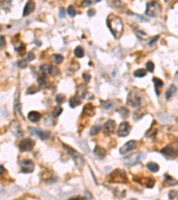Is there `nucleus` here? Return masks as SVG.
Segmentation results:
<instances>
[{
	"instance_id": "8",
	"label": "nucleus",
	"mask_w": 178,
	"mask_h": 200,
	"mask_svg": "<svg viewBox=\"0 0 178 200\" xmlns=\"http://www.w3.org/2000/svg\"><path fill=\"white\" fill-rule=\"evenodd\" d=\"M35 146V142L32 140V139H29V138H26V139H23L20 144H19V149L21 152H24V151H29L31 150Z\"/></svg>"
},
{
	"instance_id": "1",
	"label": "nucleus",
	"mask_w": 178,
	"mask_h": 200,
	"mask_svg": "<svg viewBox=\"0 0 178 200\" xmlns=\"http://www.w3.org/2000/svg\"><path fill=\"white\" fill-rule=\"evenodd\" d=\"M107 26L115 38H119L123 33V22L121 19L114 14L109 15L107 18Z\"/></svg>"
},
{
	"instance_id": "36",
	"label": "nucleus",
	"mask_w": 178,
	"mask_h": 200,
	"mask_svg": "<svg viewBox=\"0 0 178 200\" xmlns=\"http://www.w3.org/2000/svg\"><path fill=\"white\" fill-rule=\"evenodd\" d=\"M100 102L104 109H111V102L110 101H100Z\"/></svg>"
},
{
	"instance_id": "22",
	"label": "nucleus",
	"mask_w": 178,
	"mask_h": 200,
	"mask_svg": "<svg viewBox=\"0 0 178 200\" xmlns=\"http://www.w3.org/2000/svg\"><path fill=\"white\" fill-rule=\"evenodd\" d=\"M176 92H177V87H176V85H171L169 86V88L168 89V91L166 92V99H167V100L171 99V98L174 96V94L176 93Z\"/></svg>"
},
{
	"instance_id": "28",
	"label": "nucleus",
	"mask_w": 178,
	"mask_h": 200,
	"mask_svg": "<svg viewBox=\"0 0 178 200\" xmlns=\"http://www.w3.org/2000/svg\"><path fill=\"white\" fill-rule=\"evenodd\" d=\"M134 31H135V33L137 35V36H138L139 38H142V39H145V38H147V34H146V33H145L143 29L138 28H135Z\"/></svg>"
},
{
	"instance_id": "43",
	"label": "nucleus",
	"mask_w": 178,
	"mask_h": 200,
	"mask_svg": "<svg viewBox=\"0 0 178 200\" xmlns=\"http://www.w3.org/2000/svg\"><path fill=\"white\" fill-rule=\"evenodd\" d=\"M177 191H169V193H168V198H169V199H174L175 198H177Z\"/></svg>"
},
{
	"instance_id": "50",
	"label": "nucleus",
	"mask_w": 178,
	"mask_h": 200,
	"mask_svg": "<svg viewBox=\"0 0 178 200\" xmlns=\"http://www.w3.org/2000/svg\"><path fill=\"white\" fill-rule=\"evenodd\" d=\"M94 13H95L94 9H89L88 12H87V14H88L89 16H93V15H94Z\"/></svg>"
},
{
	"instance_id": "12",
	"label": "nucleus",
	"mask_w": 178,
	"mask_h": 200,
	"mask_svg": "<svg viewBox=\"0 0 178 200\" xmlns=\"http://www.w3.org/2000/svg\"><path fill=\"white\" fill-rule=\"evenodd\" d=\"M116 128V123L113 120H108L103 125V132L106 135H110L114 133Z\"/></svg>"
},
{
	"instance_id": "14",
	"label": "nucleus",
	"mask_w": 178,
	"mask_h": 200,
	"mask_svg": "<svg viewBox=\"0 0 178 200\" xmlns=\"http://www.w3.org/2000/svg\"><path fill=\"white\" fill-rule=\"evenodd\" d=\"M95 114V107L92 103H86L82 110V115L85 117H93Z\"/></svg>"
},
{
	"instance_id": "42",
	"label": "nucleus",
	"mask_w": 178,
	"mask_h": 200,
	"mask_svg": "<svg viewBox=\"0 0 178 200\" xmlns=\"http://www.w3.org/2000/svg\"><path fill=\"white\" fill-rule=\"evenodd\" d=\"M37 88H36L35 86H29V88H28V90H27V93L28 94H34L35 93H37Z\"/></svg>"
},
{
	"instance_id": "45",
	"label": "nucleus",
	"mask_w": 178,
	"mask_h": 200,
	"mask_svg": "<svg viewBox=\"0 0 178 200\" xmlns=\"http://www.w3.org/2000/svg\"><path fill=\"white\" fill-rule=\"evenodd\" d=\"M17 65H18V67H19V68H21V69H24V68H26V61H25V60H21V61H18Z\"/></svg>"
},
{
	"instance_id": "19",
	"label": "nucleus",
	"mask_w": 178,
	"mask_h": 200,
	"mask_svg": "<svg viewBox=\"0 0 178 200\" xmlns=\"http://www.w3.org/2000/svg\"><path fill=\"white\" fill-rule=\"evenodd\" d=\"M41 118V115L39 112L37 111H30L29 114H28V118L29 121H31L32 123H37L39 121Z\"/></svg>"
},
{
	"instance_id": "27",
	"label": "nucleus",
	"mask_w": 178,
	"mask_h": 200,
	"mask_svg": "<svg viewBox=\"0 0 178 200\" xmlns=\"http://www.w3.org/2000/svg\"><path fill=\"white\" fill-rule=\"evenodd\" d=\"M165 182L168 186H174L177 183V180H175L174 178L170 177L168 174H165Z\"/></svg>"
},
{
	"instance_id": "13",
	"label": "nucleus",
	"mask_w": 178,
	"mask_h": 200,
	"mask_svg": "<svg viewBox=\"0 0 178 200\" xmlns=\"http://www.w3.org/2000/svg\"><path fill=\"white\" fill-rule=\"evenodd\" d=\"M136 182H137L139 184L143 185L144 187L146 188H152L155 184V180L152 177H148V178H139V180L135 179Z\"/></svg>"
},
{
	"instance_id": "11",
	"label": "nucleus",
	"mask_w": 178,
	"mask_h": 200,
	"mask_svg": "<svg viewBox=\"0 0 178 200\" xmlns=\"http://www.w3.org/2000/svg\"><path fill=\"white\" fill-rule=\"evenodd\" d=\"M136 141H129V142H127V143H125L120 149H119V153L121 154V155H124V154H126V153H127V152H129V151H131V150H133L136 147Z\"/></svg>"
},
{
	"instance_id": "49",
	"label": "nucleus",
	"mask_w": 178,
	"mask_h": 200,
	"mask_svg": "<svg viewBox=\"0 0 178 200\" xmlns=\"http://www.w3.org/2000/svg\"><path fill=\"white\" fill-rule=\"evenodd\" d=\"M59 14H60V18H64V17H65V13H64V9H63V8H60V12H59Z\"/></svg>"
},
{
	"instance_id": "31",
	"label": "nucleus",
	"mask_w": 178,
	"mask_h": 200,
	"mask_svg": "<svg viewBox=\"0 0 178 200\" xmlns=\"http://www.w3.org/2000/svg\"><path fill=\"white\" fill-rule=\"evenodd\" d=\"M51 69H52V66L48 65V64H43L41 67H40V70L44 73H46V74H50L51 72Z\"/></svg>"
},
{
	"instance_id": "37",
	"label": "nucleus",
	"mask_w": 178,
	"mask_h": 200,
	"mask_svg": "<svg viewBox=\"0 0 178 200\" xmlns=\"http://www.w3.org/2000/svg\"><path fill=\"white\" fill-rule=\"evenodd\" d=\"M146 70L148 71V72H152L153 70H154V63L152 62V61H148L147 63H146Z\"/></svg>"
},
{
	"instance_id": "29",
	"label": "nucleus",
	"mask_w": 178,
	"mask_h": 200,
	"mask_svg": "<svg viewBox=\"0 0 178 200\" xmlns=\"http://www.w3.org/2000/svg\"><path fill=\"white\" fill-rule=\"evenodd\" d=\"M146 75V70L144 69H136L135 72H134V76L136 77H145Z\"/></svg>"
},
{
	"instance_id": "16",
	"label": "nucleus",
	"mask_w": 178,
	"mask_h": 200,
	"mask_svg": "<svg viewBox=\"0 0 178 200\" xmlns=\"http://www.w3.org/2000/svg\"><path fill=\"white\" fill-rule=\"evenodd\" d=\"M11 132L17 137H21L23 134V132L21 128V126L17 122H12L11 125Z\"/></svg>"
},
{
	"instance_id": "10",
	"label": "nucleus",
	"mask_w": 178,
	"mask_h": 200,
	"mask_svg": "<svg viewBox=\"0 0 178 200\" xmlns=\"http://www.w3.org/2000/svg\"><path fill=\"white\" fill-rule=\"evenodd\" d=\"M160 153L167 158V159H175L177 157V150L172 146H167L160 150Z\"/></svg>"
},
{
	"instance_id": "24",
	"label": "nucleus",
	"mask_w": 178,
	"mask_h": 200,
	"mask_svg": "<svg viewBox=\"0 0 178 200\" xmlns=\"http://www.w3.org/2000/svg\"><path fill=\"white\" fill-rule=\"evenodd\" d=\"M74 55L77 57V58H82L84 55H85V52H84V49L81 47V46H77L75 49H74Z\"/></svg>"
},
{
	"instance_id": "20",
	"label": "nucleus",
	"mask_w": 178,
	"mask_h": 200,
	"mask_svg": "<svg viewBox=\"0 0 178 200\" xmlns=\"http://www.w3.org/2000/svg\"><path fill=\"white\" fill-rule=\"evenodd\" d=\"M80 103H81V99H80L78 95L72 96V97L70 99V101H69V104H70V108H76V107L78 106Z\"/></svg>"
},
{
	"instance_id": "25",
	"label": "nucleus",
	"mask_w": 178,
	"mask_h": 200,
	"mask_svg": "<svg viewBox=\"0 0 178 200\" xmlns=\"http://www.w3.org/2000/svg\"><path fill=\"white\" fill-rule=\"evenodd\" d=\"M78 96L81 99V98H84L86 96V94L87 93V89L85 85H80L78 88Z\"/></svg>"
},
{
	"instance_id": "7",
	"label": "nucleus",
	"mask_w": 178,
	"mask_h": 200,
	"mask_svg": "<svg viewBox=\"0 0 178 200\" xmlns=\"http://www.w3.org/2000/svg\"><path fill=\"white\" fill-rule=\"evenodd\" d=\"M35 165L30 159H23L21 163V171L23 174H30L34 171Z\"/></svg>"
},
{
	"instance_id": "54",
	"label": "nucleus",
	"mask_w": 178,
	"mask_h": 200,
	"mask_svg": "<svg viewBox=\"0 0 178 200\" xmlns=\"http://www.w3.org/2000/svg\"><path fill=\"white\" fill-rule=\"evenodd\" d=\"M1 30H2V25L0 24V31H1Z\"/></svg>"
},
{
	"instance_id": "9",
	"label": "nucleus",
	"mask_w": 178,
	"mask_h": 200,
	"mask_svg": "<svg viewBox=\"0 0 178 200\" xmlns=\"http://www.w3.org/2000/svg\"><path fill=\"white\" fill-rule=\"evenodd\" d=\"M130 131H131V126L129 125V123L122 122L117 129V134L119 137H126L129 134Z\"/></svg>"
},
{
	"instance_id": "52",
	"label": "nucleus",
	"mask_w": 178,
	"mask_h": 200,
	"mask_svg": "<svg viewBox=\"0 0 178 200\" xmlns=\"http://www.w3.org/2000/svg\"><path fill=\"white\" fill-rule=\"evenodd\" d=\"M82 4H83L84 5H86V4H88V5H89V4H92V2H89V1H83V3H82Z\"/></svg>"
},
{
	"instance_id": "5",
	"label": "nucleus",
	"mask_w": 178,
	"mask_h": 200,
	"mask_svg": "<svg viewBox=\"0 0 178 200\" xmlns=\"http://www.w3.org/2000/svg\"><path fill=\"white\" fill-rule=\"evenodd\" d=\"M142 103V97L139 94V93L134 91H131L128 93L127 96V104L129 106L135 107V108H138Z\"/></svg>"
},
{
	"instance_id": "46",
	"label": "nucleus",
	"mask_w": 178,
	"mask_h": 200,
	"mask_svg": "<svg viewBox=\"0 0 178 200\" xmlns=\"http://www.w3.org/2000/svg\"><path fill=\"white\" fill-rule=\"evenodd\" d=\"M157 40H159V36H158V35H157V36H155L153 38H152V39H151V41L148 43V45H149L150 46H152V45H153L156 43V41H157Z\"/></svg>"
},
{
	"instance_id": "38",
	"label": "nucleus",
	"mask_w": 178,
	"mask_h": 200,
	"mask_svg": "<svg viewBox=\"0 0 178 200\" xmlns=\"http://www.w3.org/2000/svg\"><path fill=\"white\" fill-rule=\"evenodd\" d=\"M100 130H101V127L99 126H94L92 127L91 131H90V134L91 135H95V134H97L100 132Z\"/></svg>"
},
{
	"instance_id": "6",
	"label": "nucleus",
	"mask_w": 178,
	"mask_h": 200,
	"mask_svg": "<svg viewBox=\"0 0 178 200\" xmlns=\"http://www.w3.org/2000/svg\"><path fill=\"white\" fill-rule=\"evenodd\" d=\"M145 157L144 154H142V153H135V154H132L128 157H127L124 161L126 163L127 166H135L136 165L137 163L141 162L144 158Z\"/></svg>"
},
{
	"instance_id": "56",
	"label": "nucleus",
	"mask_w": 178,
	"mask_h": 200,
	"mask_svg": "<svg viewBox=\"0 0 178 200\" xmlns=\"http://www.w3.org/2000/svg\"><path fill=\"white\" fill-rule=\"evenodd\" d=\"M85 200H89L88 199H85Z\"/></svg>"
},
{
	"instance_id": "18",
	"label": "nucleus",
	"mask_w": 178,
	"mask_h": 200,
	"mask_svg": "<svg viewBox=\"0 0 178 200\" xmlns=\"http://www.w3.org/2000/svg\"><path fill=\"white\" fill-rule=\"evenodd\" d=\"M94 156L97 158H99V159H103L104 158H105V156H106V150L103 148V147H101V146H96L95 148H94Z\"/></svg>"
},
{
	"instance_id": "21",
	"label": "nucleus",
	"mask_w": 178,
	"mask_h": 200,
	"mask_svg": "<svg viewBox=\"0 0 178 200\" xmlns=\"http://www.w3.org/2000/svg\"><path fill=\"white\" fill-rule=\"evenodd\" d=\"M152 82L154 83V85H155V92H156V94L159 95L160 94V92L158 91V88H161L163 85H164V83L161 79L158 78V77H153L152 78Z\"/></svg>"
},
{
	"instance_id": "35",
	"label": "nucleus",
	"mask_w": 178,
	"mask_h": 200,
	"mask_svg": "<svg viewBox=\"0 0 178 200\" xmlns=\"http://www.w3.org/2000/svg\"><path fill=\"white\" fill-rule=\"evenodd\" d=\"M37 84H38L39 86H45V85L46 79H45V75H43V76H41V77H39L37 78Z\"/></svg>"
},
{
	"instance_id": "3",
	"label": "nucleus",
	"mask_w": 178,
	"mask_h": 200,
	"mask_svg": "<svg viewBox=\"0 0 178 200\" xmlns=\"http://www.w3.org/2000/svg\"><path fill=\"white\" fill-rule=\"evenodd\" d=\"M161 12V6L156 1L148 2L146 4L145 14L150 17H158Z\"/></svg>"
},
{
	"instance_id": "15",
	"label": "nucleus",
	"mask_w": 178,
	"mask_h": 200,
	"mask_svg": "<svg viewBox=\"0 0 178 200\" xmlns=\"http://www.w3.org/2000/svg\"><path fill=\"white\" fill-rule=\"evenodd\" d=\"M29 131L32 133V134H37L41 140H46L49 136H50V133L47 132V131H43L41 129H37V128H29Z\"/></svg>"
},
{
	"instance_id": "41",
	"label": "nucleus",
	"mask_w": 178,
	"mask_h": 200,
	"mask_svg": "<svg viewBox=\"0 0 178 200\" xmlns=\"http://www.w3.org/2000/svg\"><path fill=\"white\" fill-rule=\"evenodd\" d=\"M60 74V70H59V69L58 68H56V67H52V69H51V72H50V75H52V76H57V75H59Z\"/></svg>"
},
{
	"instance_id": "48",
	"label": "nucleus",
	"mask_w": 178,
	"mask_h": 200,
	"mask_svg": "<svg viewBox=\"0 0 178 200\" xmlns=\"http://www.w3.org/2000/svg\"><path fill=\"white\" fill-rule=\"evenodd\" d=\"M5 44H6V42H5L4 37L3 36H0V47L5 46Z\"/></svg>"
},
{
	"instance_id": "55",
	"label": "nucleus",
	"mask_w": 178,
	"mask_h": 200,
	"mask_svg": "<svg viewBox=\"0 0 178 200\" xmlns=\"http://www.w3.org/2000/svg\"><path fill=\"white\" fill-rule=\"evenodd\" d=\"M129 200H136V199H130Z\"/></svg>"
},
{
	"instance_id": "44",
	"label": "nucleus",
	"mask_w": 178,
	"mask_h": 200,
	"mask_svg": "<svg viewBox=\"0 0 178 200\" xmlns=\"http://www.w3.org/2000/svg\"><path fill=\"white\" fill-rule=\"evenodd\" d=\"M26 59H27V61H33L34 59H35V54L32 53V52H29L28 54H27V56H26Z\"/></svg>"
},
{
	"instance_id": "33",
	"label": "nucleus",
	"mask_w": 178,
	"mask_h": 200,
	"mask_svg": "<svg viewBox=\"0 0 178 200\" xmlns=\"http://www.w3.org/2000/svg\"><path fill=\"white\" fill-rule=\"evenodd\" d=\"M25 50H26V46H25V45L23 44V43H19V45H18V47H16V51L20 53V54H23L24 53V52H25Z\"/></svg>"
},
{
	"instance_id": "53",
	"label": "nucleus",
	"mask_w": 178,
	"mask_h": 200,
	"mask_svg": "<svg viewBox=\"0 0 178 200\" xmlns=\"http://www.w3.org/2000/svg\"><path fill=\"white\" fill-rule=\"evenodd\" d=\"M69 200H81V199H80V198H78V197H76V198H72V199H70Z\"/></svg>"
},
{
	"instance_id": "39",
	"label": "nucleus",
	"mask_w": 178,
	"mask_h": 200,
	"mask_svg": "<svg viewBox=\"0 0 178 200\" xmlns=\"http://www.w3.org/2000/svg\"><path fill=\"white\" fill-rule=\"evenodd\" d=\"M53 58L55 61V62L58 63V64L61 63V62H62V61H63V57L61 54H53Z\"/></svg>"
},
{
	"instance_id": "32",
	"label": "nucleus",
	"mask_w": 178,
	"mask_h": 200,
	"mask_svg": "<svg viewBox=\"0 0 178 200\" xmlns=\"http://www.w3.org/2000/svg\"><path fill=\"white\" fill-rule=\"evenodd\" d=\"M67 12H68V14H69L70 17H74V16L76 15V13H77V12H76V10H75V8H74L73 5H69V6H68V8H67Z\"/></svg>"
},
{
	"instance_id": "17",
	"label": "nucleus",
	"mask_w": 178,
	"mask_h": 200,
	"mask_svg": "<svg viewBox=\"0 0 178 200\" xmlns=\"http://www.w3.org/2000/svg\"><path fill=\"white\" fill-rule=\"evenodd\" d=\"M34 10H35V3L32 1H28L23 9V16L25 17L29 15L32 12H34Z\"/></svg>"
},
{
	"instance_id": "51",
	"label": "nucleus",
	"mask_w": 178,
	"mask_h": 200,
	"mask_svg": "<svg viewBox=\"0 0 178 200\" xmlns=\"http://www.w3.org/2000/svg\"><path fill=\"white\" fill-rule=\"evenodd\" d=\"M4 173H5V169L3 166H0V174H3Z\"/></svg>"
},
{
	"instance_id": "26",
	"label": "nucleus",
	"mask_w": 178,
	"mask_h": 200,
	"mask_svg": "<svg viewBox=\"0 0 178 200\" xmlns=\"http://www.w3.org/2000/svg\"><path fill=\"white\" fill-rule=\"evenodd\" d=\"M157 133H158V131H157L156 128L151 127V128H149V129L147 130V132L145 133V137H147V138H153V137L156 136Z\"/></svg>"
},
{
	"instance_id": "34",
	"label": "nucleus",
	"mask_w": 178,
	"mask_h": 200,
	"mask_svg": "<svg viewBox=\"0 0 178 200\" xmlns=\"http://www.w3.org/2000/svg\"><path fill=\"white\" fill-rule=\"evenodd\" d=\"M55 101L58 104H62L63 102H65L66 101V97L63 94H58L55 98Z\"/></svg>"
},
{
	"instance_id": "40",
	"label": "nucleus",
	"mask_w": 178,
	"mask_h": 200,
	"mask_svg": "<svg viewBox=\"0 0 178 200\" xmlns=\"http://www.w3.org/2000/svg\"><path fill=\"white\" fill-rule=\"evenodd\" d=\"M62 108H61V107H56V108L54 109L53 112V115L54 117H58V116H60V115L62 114Z\"/></svg>"
},
{
	"instance_id": "47",
	"label": "nucleus",
	"mask_w": 178,
	"mask_h": 200,
	"mask_svg": "<svg viewBox=\"0 0 178 200\" xmlns=\"http://www.w3.org/2000/svg\"><path fill=\"white\" fill-rule=\"evenodd\" d=\"M82 77H83V78L85 79V81H86V82H89V81H90V79H91V76H90L88 73H83Z\"/></svg>"
},
{
	"instance_id": "23",
	"label": "nucleus",
	"mask_w": 178,
	"mask_h": 200,
	"mask_svg": "<svg viewBox=\"0 0 178 200\" xmlns=\"http://www.w3.org/2000/svg\"><path fill=\"white\" fill-rule=\"evenodd\" d=\"M146 166H147V168H148L151 172H152V173H156V172H158L159 169H160L159 165H158L157 163H154V162H149V163L146 165Z\"/></svg>"
},
{
	"instance_id": "30",
	"label": "nucleus",
	"mask_w": 178,
	"mask_h": 200,
	"mask_svg": "<svg viewBox=\"0 0 178 200\" xmlns=\"http://www.w3.org/2000/svg\"><path fill=\"white\" fill-rule=\"evenodd\" d=\"M119 113L120 114L122 118H127L129 116V110L127 109H126V108H123V107L119 110Z\"/></svg>"
},
{
	"instance_id": "2",
	"label": "nucleus",
	"mask_w": 178,
	"mask_h": 200,
	"mask_svg": "<svg viewBox=\"0 0 178 200\" xmlns=\"http://www.w3.org/2000/svg\"><path fill=\"white\" fill-rule=\"evenodd\" d=\"M109 182L114 183H127L128 180L125 171L121 169H116L110 174Z\"/></svg>"
},
{
	"instance_id": "4",
	"label": "nucleus",
	"mask_w": 178,
	"mask_h": 200,
	"mask_svg": "<svg viewBox=\"0 0 178 200\" xmlns=\"http://www.w3.org/2000/svg\"><path fill=\"white\" fill-rule=\"evenodd\" d=\"M62 146L66 149L67 152H68L70 155H71V157L73 158L75 163L77 164V166L79 167V168H80V167H83V166H84V164H85V161H84L83 157H82L78 151H76L74 149L70 148V146H67V145H65V144H62Z\"/></svg>"
}]
</instances>
